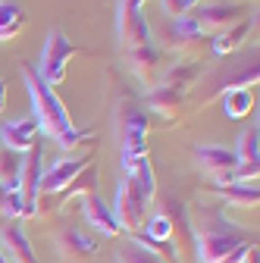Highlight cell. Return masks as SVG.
Masks as SVG:
<instances>
[{
	"label": "cell",
	"instance_id": "1",
	"mask_svg": "<svg viewBox=\"0 0 260 263\" xmlns=\"http://www.w3.org/2000/svg\"><path fill=\"white\" fill-rule=\"evenodd\" d=\"M188 226H191V241H194V257L201 263H242L248 248L257 245V235L248 229L232 226L219 201L201 197L188 210Z\"/></svg>",
	"mask_w": 260,
	"mask_h": 263
},
{
	"label": "cell",
	"instance_id": "2",
	"mask_svg": "<svg viewBox=\"0 0 260 263\" xmlns=\"http://www.w3.org/2000/svg\"><path fill=\"white\" fill-rule=\"evenodd\" d=\"M19 72H22V82H25V88H28L31 107H35V113H31V116H35V122H38V132H44V135L57 144L63 135H66V132L76 128V122H72L66 104L57 97V91H53L50 85L41 82V76L35 72V66L22 63Z\"/></svg>",
	"mask_w": 260,
	"mask_h": 263
},
{
	"label": "cell",
	"instance_id": "3",
	"mask_svg": "<svg viewBox=\"0 0 260 263\" xmlns=\"http://www.w3.org/2000/svg\"><path fill=\"white\" fill-rule=\"evenodd\" d=\"M116 132L122 157H147V138H151V116L135 101H122L116 107Z\"/></svg>",
	"mask_w": 260,
	"mask_h": 263
},
{
	"label": "cell",
	"instance_id": "4",
	"mask_svg": "<svg viewBox=\"0 0 260 263\" xmlns=\"http://www.w3.org/2000/svg\"><path fill=\"white\" fill-rule=\"evenodd\" d=\"M151 204L154 201H147L144 191L132 179H128V176H122V182L116 188V201L110 207L113 216H116V222H119V229H122V235L141 232L144 222H147V216H151Z\"/></svg>",
	"mask_w": 260,
	"mask_h": 263
},
{
	"label": "cell",
	"instance_id": "5",
	"mask_svg": "<svg viewBox=\"0 0 260 263\" xmlns=\"http://www.w3.org/2000/svg\"><path fill=\"white\" fill-rule=\"evenodd\" d=\"M79 57V47L69 41V35L63 31L60 25L47 31V41H44V50H41V63H38V76L44 85L57 88L63 79H66V66Z\"/></svg>",
	"mask_w": 260,
	"mask_h": 263
},
{
	"label": "cell",
	"instance_id": "6",
	"mask_svg": "<svg viewBox=\"0 0 260 263\" xmlns=\"http://www.w3.org/2000/svg\"><path fill=\"white\" fill-rule=\"evenodd\" d=\"M144 4L147 0H119L116 7V38H119L122 53L154 41L151 25L144 19Z\"/></svg>",
	"mask_w": 260,
	"mask_h": 263
},
{
	"label": "cell",
	"instance_id": "7",
	"mask_svg": "<svg viewBox=\"0 0 260 263\" xmlns=\"http://www.w3.org/2000/svg\"><path fill=\"white\" fill-rule=\"evenodd\" d=\"M188 16H191L194 25H198L201 35L213 38V35H219V31L232 28L235 22L248 19V7L245 4H198Z\"/></svg>",
	"mask_w": 260,
	"mask_h": 263
},
{
	"label": "cell",
	"instance_id": "8",
	"mask_svg": "<svg viewBox=\"0 0 260 263\" xmlns=\"http://www.w3.org/2000/svg\"><path fill=\"white\" fill-rule=\"evenodd\" d=\"M94 163V151L82 154V157H63L57 163H50V166L41 173V182H38V194H47V197H57L63 188H66L82 170H88Z\"/></svg>",
	"mask_w": 260,
	"mask_h": 263
},
{
	"label": "cell",
	"instance_id": "9",
	"mask_svg": "<svg viewBox=\"0 0 260 263\" xmlns=\"http://www.w3.org/2000/svg\"><path fill=\"white\" fill-rule=\"evenodd\" d=\"M191 151H194V160H198L204 176H210L216 185H229L232 182V173L238 166L235 151L219 147V144H194Z\"/></svg>",
	"mask_w": 260,
	"mask_h": 263
},
{
	"label": "cell",
	"instance_id": "10",
	"mask_svg": "<svg viewBox=\"0 0 260 263\" xmlns=\"http://www.w3.org/2000/svg\"><path fill=\"white\" fill-rule=\"evenodd\" d=\"M53 245L66 263H91L101 254V241L88 232H82V229H76V226H63L53 235Z\"/></svg>",
	"mask_w": 260,
	"mask_h": 263
},
{
	"label": "cell",
	"instance_id": "11",
	"mask_svg": "<svg viewBox=\"0 0 260 263\" xmlns=\"http://www.w3.org/2000/svg\"><path fill=\"white\" fill-rule=\"evenodd\" d=\"M166 47H173L185 60H194V53L210 50V38L201 35L198 25L191 22V16H182V19H173L166 25Z\"/></svg>",
	"mask_w": 260,
	"mask_h": 263
},
{
	"label": "cell",
	"instance_id": "12",
	"mask_svg": "<svg viewBox=\"0 0 260 263\" xmlns=\"http://www.w3.org/2000/svg\"><path fill=\"white\" fill-rule=\"evenodd\" d=\"M41 173H44V147L41 141H35L25 157H22V173H19V194H22V201L25 207L31 210V216H35V201H38V182H41Z\"/></svg>",
	"mask_w": 260,
	"mask_h": 263
},
{
	"label": "cell",
	"instance_id": "13",
	"mask_svg": "<svg viewBox=\"0 0 260 263\" xmlns=\"http://www.w3.org/2000/svg\"><path fill=\"white\" fill-rule=\"evenodd\" d=\"M185 94L188 91H179V88H166V85H151L147 88V110L154 116H160L163 122H176L185 110Z\"/></svg>",
	"mask_w": 260,
	"mask_h": 263
},
{
	"label": "cell",
	"instance_id": "14",
	"mask_svg": "<svg viewBox=\"0 0 260 263\" xmlns=\"http://www.w3.org/2000/svg\"><path fill=\"white\" fill-rule=\"evenodd\" d=\"M122 63L128 66V72L141 82H151V72H157L160 66L166 63V50L157 47L154 41L144 44V47H135V50H125L122 53Z\"/></svg>",
	"mask_w": 260,
	"mask_h": 263
},
{
	"label": "cell",
	"instance_id": "15",
	"mask_svg": "<svg viewBox=\"0 0 260 263\" xmlns=\"http://www.w3.org/2000/svg\"><path fill=\"white\" fill-rule=\"evenodd\" d=\"M35 141H38V122H35V116H25V119L0 125V147H7V151L25 154Z\"/></svg>",
	"mask_w": 260,
	"mask_h": 263
},
{
	"label": "cell",
	"instance_id": "16",
	"mask_svg": "<svg viewBox=\"0 0 260 263\" xmlns=\"http://www.w3.org/2000/svg\"><path fill=\"white\" fill-rule=\"evenodd\" d=\"M82 216H85V222L94 229V232H101L107 238H119L122 235V229H119L113 210L104 204V197H97V194L85 197V201H82Z\"/></svg>",
	"mask_w": 260,
	"mask_h": 263
},
{
	"label": "cell",
	"instance_id": "17",
	"mask_svg": "<svg viewBox=\"0 0 260 263\" xmlns=\"http://www.w3.org/2000/svg\"><path fill=\"white\" fill-rule=\"evenodd\" d=\"M0 248H4V254H10L16 263H41V260H38V254L31 251L28 235L22 232L19 219H7L4 232H0Z\"/></svg>",
	"mask_w": 260,
	"mask_h": 263
},
{
	"label": "cell",
	"instance_id": "18",
	"mask_svg": "<svg viewBox=\"0 0 260 263\" xmlns=\"http://www.w3.org/2000/svg\"><path fill=\"white\" fill-rule=\"evenodd\" d=\"M94 191H97V170H94V163H91L88 170H82V173H79V176H76V179L66 185V188H63V191L57 194L53 207H57V210H69L76 201L82 204L85 197H91Z\"/></svg>",
	"mask_w": 260,
	"mask_h": 263
},
{
	"label": "cell",
	"instance_id": "19",
	"mask_svg": "<svg viewBox=\"0 0 260 263\" xmlns=\"http://www.w3.org/2000/svg\"><path fill=\"white\" fill-rule=\"evenodd\" d=\"M213 197H219V204L254 210L260 204V188H257V182H229V185H216Z\"/></svg>",
	"mask_w": 260,
	"mask_h": 263
},
{
	"label": "cell",
	"instance_id": "20",
	"mask_svg": "<svg viewBox=\"0 0 260 263\" xmlns=\"http://www.w3.org/2000/svg\"><path fill=\"white\" fill-rule=\"evenodd\" d=\"M251 31H254V19L235 22L232 28H226V31H219V35L210 38V53L213 57H229V53H235L238 47H245V41H248Z\"/></svg>",
	"mask_w": 260,
	"mask_h": 263
},
{
	"label": "cell",
	"instance_id": "21",
	"mask_svg": "<svg viewBox=\"0 0 260 263\" xmlns=\"http://www.w3.org/2000/svg\"><path fill=\"white\" fill-rule=\"evenodd\" d=\"M122 170L144 191L147 201H154L157 197V176H154V166H151V157H122Z\"/></svg>",
	"mask_w": 260,
	"mask_h": 263
},
{
	"label": "cell",
	"instance_id": "22",
	"mask_svg": "<svg viewBox=\"0 0 260 263\" xmlns=\"http://www.w3.org/2000/svg\"><path fill=\"white\" fill-rule=\"evenodd\" d=\"M198 76H201V63H198V60H179L176 66H170V69L160 76V82H157V85L188 91L194 82H198Z\"/></svg>",
	"mask_w": 260,
	"mask_h": 263
},
{
	"label": "cell",
	"instance_id": "23",
	"mask_svg": "<svg viewBox=\"0 0 260 263\" xmlns=\"http://www.w3.org/2000/svg\"><path fill=\"white\" fill-rule=\"evenodd\" d=\"M25 28V10L16 0H0V44L13 41Z\"/></svg>",
	"mask_w": 260,
	"mask_h": 263
},
{
	"label": "cell",
	"instance_id": "24",
	"mask_svg": "<svg viewBox=\"0 0 260 263\" xmlns=\"http://www.w3.org/2000/svg\"><path fill=\"white\" fill-rule=\"evenodd\" d=\"M222 110L229 119H245L254 110V91L251 88H229L222 94Z\"/></svg>",
	"mask_w": 260,
	"mask_h": 263
},
{
	"label": "cell",
	"instance_id": "25",
	"mask_svg": "<svg viewBox=\"0 0 260 263\" xmlns=\"http://www.w3.org/2000/svg\"><path fill=\"white\" fill-rule=\"evenodd\" d=\"M22 157H25V154H16V151L0 147V188H4V191H16V188H19Z\"/></svg>",
	"mask_w": 260,
	"mask_h": 263
},
{
	"label": "cell",
	"instance_id": "26",
	"mask_svg": "<svg viewBox=\"0 0 260 263\" xmlns=\"http://www.w3.org/2000/svg\"><path fill=\"white\" fill-rule=\"evenodd\" d=\"M235 160L238 163H260V128H257V122L242 132L238 147H235Z\"/></svg>",
	"mask_w": 260,
	"mask_h": 263
},
{
	"label": "cell",
	"instance_id": "27",
	"mask_svg": "<svg viewBox=\"0 0 260 263\" xmlns=\"http://www.w3.org/2000/svg\"><path fill=\"white\" fill-rule=\"evenodd\" d=\"M141 232L151 235V238H157V241H170L173 238V216L166 210H157L154 216H147V222H144Z\"/></svg>",
	"mask_w": 260,
	"mask_h": 263
},
{
	"label": "cell",
	"instance_id": "28",
	"mask_svg": "<svg viewBox=\"0 0 260 263\" xmlns=\"http://www.w3.org/2000/svg\"><path fill=\"white\" fill-rule=\"evenodd\" d=\"M94 141H97L94 128H72V132H66V135L57 141V147L60 151H79V147H91Z\"/></svg>",
	"mask_w": 260,
	"mask_h": 263
},
{
	"label": "cell",
	"instance_id": "29",
	"mask_svg": "<svg viewBox=\"0 0 260 263\" xmlns=\"http://www.w3.org/2000/svg\"><path fill=\"white\" fill-rule=\"evenodd\" d=\"M257 82H260V72H257V57H254L248 66L235 69V76H229L222 82V91H229V88H254Z\"/></svg>",
	"mask_w": 260,
	"mask_h": 263
},
{
	"label": "cell",
	"instance_id": "30",
	"mask_svg": "<svg viewBox=\"0 0 260 263\" xmlns=\"http://www.w3.org/2000/svg\"><path fill=\"white\" fill-rule=\"evenodd\" d=\"M116 263H160L154 254H147L144 248H138L135 241H125L119 251H116Z\"/></svg>",
	"mask_w": 260,
	"mask_h": 263
},
{
	"label": "cell",
	"instance_id": "31",
	"mask_svg": "<svg viewBox=\"0 0 260 263\" xmlns=\"http://www.w3.org/2000/svg\"><path fill=\"white\" fill-rule=\"evenodd\" d=\"M160 4H163V13L170 16V19H182V16H188L194 7V0H160Z\"/></svg>",
	"mask_w": 260,
	"mask_h": 263
},
{
	"label": "cell",
	"instance_id": "32",
	"mask_svg": "<svg viewBox=\"0 0 260 263\" xmlns=\"http://www.w3.org/2000/svg\"><path fill=\"white\" fill-rule=\"evenodd\" d=\"M242 263H260V248H257V245H251V248H248V254H245V260H242Z\"/></svg>",
	"mask_w": 260,
	"mask_h": 263
},
{
	"label": "cell",
	"instance_id": "33",
	"mask_svg": "<svg viewBox=\"0 0 260 263\" xmlns=\"http://www.w3.org/2000/svg\"><path fill=\"white\" fill-rule=\"evenodd\" d=\"M4 110H7V82L0 79V116H4Z\"/></svg>",
	"mask_w": 260,
	"mask_h": 263
},
{
	"label": "cell",
	"instance_id": "34",
	"mask_svg": "<svg viewBox=\"0 0 260 263\" xmlns=\"http://www.w3.org/2000/svg\"><path fill=\"white\" fill-rule=\"evenodd\" d=\"M4 194H7V191H4V188H0V210H4Z\"/></svg>",
	"mask_w": 260,
	"mask_h": 263
},
{
	"label": "cell",
	"instance_id": "35",
	"mask_svg": "<svg viewBox=\"0 0 260 263\" xmlns=\"http://www.w3.org/2000/svg\"><path fill=\"white\" fill-rule=\"evenodd\" d=\"M0 263H10V260H7V254H4V251H0Z\"/></svg>",
	"mask_w": 260,
	"mask_h": 263
},
{
	"label": "cell",
	"instance_id": "36",
	"mask_svg": "<svg viewBox=\"0 0 260 263\" xmlns=\"http://www.w3.org/2000/svg\"><path fill=\"white\" fill-rule=\"evenodd\" d=\"M194 4H204V0H194Z\"/></svg>",
	"mask_w": 260,
	"mask_h": 263
},
{
	"label": "cell",
	"instance_id": "37",
	"mask_svg": "<svg viewBox=\"0 0 260 263\" xmlns=\"http://www.w3.org/2000/svg\"><path fill=\"white\" fill-rule=\"evenodd\" d=\"M113 263H116V260H113Z\"/></svg>",
	"mask_w": 260,
	"mask_h": 263
}]
</instances>
